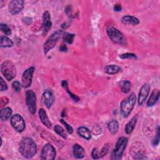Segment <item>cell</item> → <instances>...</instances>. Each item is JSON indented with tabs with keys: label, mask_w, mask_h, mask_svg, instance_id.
Here are the masks:
<instances>
[{
	"label": "cell",
	"mask_w": 160,
	"mask_h": 160,
	"mask_svg": "<svg viewBox=\"0 0 160 160\" xmlns=\"http://www.w3.org/2000/svg\"><path fill=\"white\" fill-rule=\"evenodd\" d=\"M19 151L24 158L30 159L36 154L37 146L31 138H24L19 142Z\"/></svg>",
	"instance_id": "cell-1"
},
{
	"label": "cell",
	"mask_w": 160,
	"mask_h": 160,
	"mask_svg": "<svg viewBox=\"0 0 160 160\" xmlns=\"http://www.w3.org/2000/svg\"><path fill=\"white\" fill-rule=\"evenodd\" d=\"M136 101V94L132 92L128 98L123 99L120 104V112L123 118H127L134 108Z\"/></svg>",
	"instance_id": "cell-2"
},
{
	"label": "cell",
	"mask_w": 160,
	"mask_h": 160,
	"mask_svg": "<svg viewBox=\"0 0 160 160\" xmlns=\"http://www.w3.org/2000/svg\"><path fill=\"white\" fill-rule=\"evenodd\" d=\"M1 71L8 81H11L16 76V69L14 63L10 60L4 61L1 65Z\"/></svg>",
	"instance_id": "cell-3"
},
{
	"label": "cell",
	"mask_w": 160,
	"mask_h": 160,
	"mask_svg": "<svg viewBox=\"0 0 160 160\" xmlns=\"http://www.w3.org/2000/svg\"><path fill=\"white\" fill-rule=\"evenodd\" d=\"M128 142V139L126 137H120L115 147L111 153V159L113 160L120 159L123 154V152L126 148L127 144Z\"/></svg>",
	"instance_id": "cell-4"
},
{
	"label": "cell",
	"mask_w": 160,
	"mask_h": 160,
	"mask_svg": "<svg viewBox=\"0 0 160 160\" xmlns=\"http://www.w3.org/2000/svg\"><path fill=\"white\" fill-rule=\"evenodd\" d=\"M106 32L109 38L113 42L121 45L126 44V38L124 37V34L117 28L109 26L106 28Z\"/></svg>",
	"instance_id": "cell-5"
},
{
	"label": "cell",
	"mask_w": 160,
	"mask_h": 160,
	"mask_svg": "<svg viewBox=\"0 0 160 160\" xmlns=\"http://www.w3.org/2000/svg\"><path fill=\"white\" fill-rule=\"evenodd\" d=\"M62 35L61 30H57L54 32L46 41L44 44V53L47 54L50 50L53 49L56 45L58 40Z\"/></svg>",
	"instance_id": "cell-6"
},
{
	"label": "cell",
	"mask_w": 160,
	"mask_h": 160,
	"mask_svg": "<svg viewBox=\"0 0 160 160\" xmlns=\"http://www.w3.org/2000/svg\"><path fill=\"white\" fill-rule=\"evenodd\" d=\"M11 124L12 128L19 132H22L25 129V121L23 118L19 114L12 115L10 119Z\"/></svg>",
	"instance_id": "cell-7"
},
{
	"label": "cell",
	"mask_w": 160,
	"mask_h": 160,
	"mask_svg": "<svg viewBox=\"0 0 160 160\" xmlns=\"http://www.w3.org/2000/svg\"><path fill=\"white\" fill-rule=\"evenodd\" d=\"M26 103L29 111L34 114L36 111V96L32 90H28L26 92Z\"/></svg>",
	"instance_id": "cell-8"
},
{
	"label": "cell",
	"mask_w": 160,
	"mask_h": 160,
	"mask_svg": "<svg viewBox=\"0 0 160 160\" xmlns=\"http://www.w3.org/2000/svg\"><path fill=\"white\" fill-rule=\"evenodd\" d=\"M56 156V150L51 144H46L42 148L40 159L42 160H52Z\"/></svg>",
	"instance_id": "cell-9"
},
{
	"label": "cell",
	"mask_w": 160,
	"mask_h": 160,
	"mask_svg": "<svg viewBox=\"0 0 160 160\" xmlns=\"http://www.w3.org/2000/svg\"><path fill=\"white\" fill-rule=\"evenodd\" d=\"M34 69V67L31 66L26 69L22 73L21 78V84L22 88H28L31 85Z\"/></svg>",
	"instance_id": "cell-10"
},
{
	"label": "cell",
	"mask_w": 160,
	"mask_h": 160,
	"mask_svg": "<svg viewBox=\"0 0 160 160\" xmlns=\"http://www.w3.org/2000/svg\"><path fill=\"white\" fill-rule=\"evenodd\" d=\"M24 2L22 0H12L10 1L8 5L9 12L12 15L19 13L24 8Z\"/></svg>",
	"instance_id": "cell-11"
},
{
	"label": "cell",
	"mask_w": 160,
	"mask_h": 160,
	"mask_svg": "<svg viewBox=\"0 0 160 160\" xmlns=\"http://www.w3.org/2000/svg\"><path fill=\"white\" fill-rule=\"evenodd\" d=\"M150 89L151 86L148 83H145L141 86L138 96V104L139 106H142L146 100L150 92Z\"/></svg>",
	"instance_id": "cell-12"
},
{
	"label": "cell",
	"mask_w": 160,
	"mask_h": 160,
	"mask_svg": "<svg viewBox=\"0 0 160 160\" xmlns=\"http://www.w3.org/2000/svg\"><path fill=\"white\" fill-rule=\"evenodd\" d=\"M42 101L48 109H50L54 102V95L51 90L46 89L42 95Z\"/></svg>",
	"instance_id": "cell-13"
},
{
	"label": "cell",
	"mask_w": 160,
	"mask_h": 160,
	"mask_svg": "<svg viewBox=\"0 0 160 160\" xmlns=\"http://www.w3.org/2000/svg\"><path fill=\"white\" fill-rule=\"evenodd\" d=\"M52 26V22L51 21L50 14L48 11L44 12L42 14V33L46 35L48 31L50 30Z\"/></svg>",
	"instance_id": "cell-14"
},
{
	"label": "cell",
	"mask_w": 160,
	"mask_h": 160,
	"mask_svg": "<svg viewBox=\"0 0 160 160\" xmlns=\"http://www.w3.org/2000/svg\"><path fill=\"white\" fill-rule=\"evenodd\" d=\"M109 151V145L108 144H106L104 146V147L101 149V151H99L98 148H94L91 152V156L93 159H97L101 158H102L105 155H106Z\"/></svg>",
	"instance_id": "cell-15"
},
{
	"label": "cell",
	"mask_w": 160,
	"mask_h": 160,
	"mask_svg": "<svg viewBox=\"0 0 160 160\" xmlns=\"http://www.w3.org/2000/svg\"><path fill=\"white\" fill-rule=\"evenodd\" d=\"M159 95H160V92L158 89H154L152 91L150 96L147 101V106L148 107H151L153 106L154 105L156 104V103L158 101L159 98Z\"/></svg>",
	"instance_id": "cell-16"
},
{
	"label": "cell",
	"mask_w": 160,
	"mask_h": 160,
	"mask_svg": "<svg viewBox=\"0 0 160 160\" xmlns=\"http://www.w3.org/2000/svg\"><path fill=\"white\" fill-rule=\"evenodd\" d=\"M39 116L40 118L41 121L42 122V123L46 126L48 128H51L52 126V123L50 121V120L49 119L47 114L45 111V110L42 108H41L39 110Z\"/></svg>",
	"instance_id": "cell-17"
},
{
	"label": "cell",
	"mask_w": 160,
	"mask_h": 160,
	"mask_svg": "<svg viewBox=\"0 0 160 160\" xmlns=\"http://www.w3.org/2000/svg\"><path fill=\"white\" fill-rule=\"evenodd\" d=\"M72 153L74 156L77 159H82L85 156L84 148L78 144H74L72 147Z\"/></svg>",
	"instance_id": "cell-18"
},
{
	"label": "cell",
	"mask_w": 160,
	"mask_h": 160,
	"mask_svg": "<svg viewBox=\"0 0 160 160\" xmlns=\"http://www.w3.org/2000/svg\"><path fill=\"white\" fill-rule=\"evenodd\" d=\"M121 21L124 24H129L132 26L138 25L140 22L139 20L137 18L132 16H129V15H126L123 16L121 19Z\"/></svg>",
	"instance_id": "cell-19"
},
{
	"label": "cell",
	"mask_w": 160,
	"mask_h": 160,
	"mask_svg": "<svg viewBox=\"0 0 160 160\" xmlns=\"http://www.w3.org/2000/svg\"><path fill=\"white\" fill-rule=\"evenodd\" d=\"M138 120V116H133L125 126V132L127 134H130L134 130Z\"/></svg>",
	"instance_id": "cell-20"
},
{
	"label": "cell",
	"mask_w": 160,
	"mask_h": 160,
	"mask_svg": "<svg viewBox=\"0 0 160 160\" xmlns=\"http://www.w3.org/2000/svg\"><path fill=\"white\" fill-rule=\"evenodd\" d=\"M77 132L79 136L81 137L87 139L89 140L91 138V133L90 130L84 126H81L78 128L77 130Z\"/></svg>",
	"instance_id": "cell-21"
},
{
	"label": "cell",
	"mask_w": 160,
	"mask_h": 160,
	"mask_svg": "<svg viewBox=\"0 0 160 160\" xmlns=\"http://www.w3.org/2000/svg\"><path fill=\"white\" fill-rule=\"evenodd\" d=\"M12 109L9 107H6L1 110L0 118L1 121H5L8 120L12 116Z\"/></svg>",
	"instance_id": "cell-22"
},
{
	"label": "cell",
	"mask_w": 160,
	"mask_h": 160,
	"mask_svg": "<svg viewBox=\"0 0 160 160\" xmlns=\"http://www.w3.org/2000/svg\"><path fill=\"white\" fill-rule=\"evenodd\" d=\"M121 68L116 64H109L104 68V71L108 74H115L121 71Z\"/></svg>",
	"instance_id": "cell-23"
},
{
	"label": "cell",
	"mask_w": 160,
	"mask_h": 160,
	"mask_svg": "<svg viewBox=\"0 0 160 160\" xmlns=\"http://www.w3.org/2000/svg\"><path fill=\"white\" fill-rule=\"evenodd\" d=\"M108 128L111 134H115L118 131L119 123L116 119H112L109 122L108 124Z\"/></svg>",
	"instance_id": "cell-24"
},
{
	"label": "cell",
	"mask_w": 160,
	"mask_h": 160,
	"mask_svg": "<svg viewBox=\"0 0 160 160\" xmlns=\"http://www.w3.org/2000/svg\"><path fill=\"white\" fill-rule=\"evenodd\" d=\"M14 45L13 42L7 36H1L0 39V46L1 48H10Z\"/></svg>",
	"instance_id": "cell-25"
},
{
	"label": "cell",
	"mask_w": 160,
	"mask_h": 160,
	"mask_svg": "<svg viewBox=\"0 0 160 160\" xmlns=\"http://www.w3.org/2000/svg\"><path fill=\"white\" fill-rule=\"evenodd\" d=\"M119 86L121 87V91L124 93H128L129 92L131 87V83L130 81L127 80L121 81L119 82Z\"/></svg>",
	"instance_id": "cell-26"
},
{
	"label": "cell",
	"mask_w": 160,
	"mask_h": 160,
	"mask_svg": "<svg viewBox=\"0 0 160 160\" xmlns=\"http://www.w3.org/2000/svg\"><path fill=\"white\" fill-rule=\"evenodd\" d=\"M61 85H62V88H64L66 90V91L68 92V94H69V96H71V98L74 101H76V102L79 101V98L77 96H76L75 94H72V93L69 91V88H68V82H67L66 81H65V80L62 81V82H61Z\"/></svg>",
	"instance_id": "cell-27"
},
{
	"label": "cell",
	"mask_w": 160,
	"mask_h": 160,
	"mask_svg": "<svg viewBox=\"0 0 160 160\" xmlns=\"http://www.w3.org/2000/svg\"><path fill=\"white\" fill-rule=\"evenodd\" d=\"M54 132L58 134L59 136H60L61 137H62L63 139H66L67 138V135L64 130V129L59 125L58 124H56L54 126Z\"/></svg>",
	"instance_id": "cell-28"
},
{
	"label": "cell",
	"mask_w": 160,
	"mask_h": 160,
	"mask_svg": "<svg viewBox=\"0 0 160 160\" xmlns=\"http://www.w3.org/2000/svg\"><path fill=\"white\" fill-rule=\"evenodd\" d=\"M75 35L74 34L69 33L67 32H64L62 34V39L64 41L66 42L68 44H72L73 42V39Z\"/></svg>",
	"instance_id": "cell-29"
},
{
	"label": "cell",
	"mask_w": 160,
	"mask_h": 160,
	"mask_svg": "<svg viewBox=\"0 0 160 160\" xmlns=\"http://www.w3.org/2000/svg\"><path fill=\"white\" fill-rule=\"evenodd\" d=\"M119 58L121 59H136L137 57L136 56L135 54L134 53H131V52H126V53H124V54H121L119 55Z\"/></svg>",
	"instance_id": "cell-30"
},
{
	"label": "cell",
	"mask_w": 160,
	"mask_h": 160,
	"mask_svg": "<svg viewBox=\"0 0 160 160\" xmlns=\"http://www.w3.org/2000/svg\"><path fill=\"white\" fill-rule=\"evenodd\" d=\"M1 27V30L2 32H3L6 35H10L11 34V30L10 28L7 25V24H1L0 25Z\"/></svg>",
	"instance_id": "cell-31"
},
{
	"label": "cell",
	"mask_w": 160,
	"mask_h": 160,
	"mask_svg": "<svg viewBox=\"0 0 160 160\" xmlns=\"http://www.w3.org/2000/svg\"><path fill=\"white\" fill-rule=\"evenodd\" d=\"M21 86H22V84H21L18 81H14L12 83V88L14 91L16 92H20L21 89Z\"/></svg>",
	"instance_id": "cell-32"
},
{
	"label": "cell",
	"mask_w": 160,
	"mask_h": 160,
	"mask_svg": "<svg viewBox=\"0 0 160 160\" xmlns=\"http://www.w3.org/2000/svg\"><path fill=\"white\" fill-rule=\"evenodd\" d=\"M159 139H160V133H159V127L158 126L157 128V132H156V135L154 139L152 141V146H158L159 142Z\"/></svg>",
	"instance_id": "cell-33"
},
{
	"label": "cell",
	"mask_w": 160,
	"mask_h": 160,
	"mask_svg": "<svg viewBox=\"0 0 160 160\" xmlns=\"http://www.w3.org/2000/svg\"><path fill=\"white\" fill-rule=\"evenodd\" d=\"M59 121H60L62 124H64V126L66 127V129L67 131H68L69 134H72V133L73 132L72 128L69 124H68L64 120H63L62 119H61L59 120Z\"/></svg>",
	"instance_id": "cell-34"
},
{
	"label": "cell",
	"mask_w": 160,
	"mask_h": 160,
	"mask_svg": "<svg viewBox=\"0 0 160 160\" xmlns=\"http://www.w3.org/2000/svg\"><path fill=\"white\" fill-rule=\"evenodd\" d=\"M8 89V86L6 82L3 80L2 78H0V90L1 91H6Z\"/></svg>",
	"instance_id": "cell-35"
},
{
	"label": "cell",
	"mask_w": 160,
	"mask_h": 160,
	"mask_svg": "<svg viewBox=\"0 0 160 160\" xmlns=\"http://www.w3.org/2000/svg\"><path fill=\"white\" fill-rule=\"evenodd\" d=\"M121 9H122V6H121V4H114V10L115 11H117V12L121 11Z\"/></svg>",
	"instance_id": "cell-36"
},
{
	"label": "cell",
	"mask_w": 160,
	"mask_h": 160,
	"mask_svg": "<svg viewBox=\"0 0 160 160\" xmlns=\"http://www.w3.org/2000/svg\"><path fill=\"white\" fill-rule=\"evenodd\" d=\"M59 51L62 52H66L68 51V48L66 44H61L59 47Z\"/></svg>",
	"instance_id": "cell-37"
},
{
	"label": "cell",
	"mask_w": 160,
	"mask_h": 160,
	"mask_svg": "<svg viewBox=\"0 0 160 160\" xmlns=\"http://www.w3.org/2000/svg\"><path fill=\"white\" fill-rule=\"evenodd\" d=\"M4 97H2L1 98V106H4V105H6V104L8 103L9 100H8V99L7 98L5 99V101H4Z\"/></svg>",
	"instance_id": "cell-38"
}]
</instances>
